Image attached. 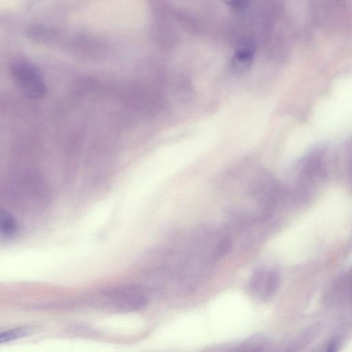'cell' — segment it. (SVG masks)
<instances>
[{"label":"cell","instance_id":"1","mask_svg":"<svg viewBox=\"0 0 352 352\" xmlns=\"http://www.w3.org/2000/svg\"><path fill=\"white\" fill-rule=\"evenodd\" d=\"M243 175L241 186H238V204L235 209L242 217L250 221H263L267 218L280 195V188L276 179L263 170H250ZM237 196V197H238ZM238 204H236V207Z\"/></svg>","mask_w":352,"mask_h":352},{"label":"cell","instance_id":"2","mask_svg":"<svg viewBox=\"0 0 352 352\" xmlns=\"http://www.w3.org/2000/svg\"><path fill=\"white\" fill-rule=\"evenodd\" d=\"M293 173L292 192L294 199L300 201H307L326 177L327 169L322 155L318 153L309 155L300 162Z\"/></svg>","mask_w":352,"mask_h":352},{"label":"cell","instance_id":"3","mask_svg":"<svg viewBox=\"0 0 352 352\" xmlns=\"http://www.w3.org/2000/svg\"><path fill=\"white\" fill-rule=\"evenodd\" d=\"M10 74L17 87L26 97L40 99L46 94V85L38 69L26 60H16L10 65Z\"/></svg>","mask_w":352,"mask_h":352},{"label":"cell","instance_id":"4","mask_svg":"<svg viewBox=\"0 0 352 352\" xmlns=\"http://www.w3.org/2000/svg\"><path fill=\"white\" fill-rule=\"evenodd\" d=\"M280 285V274L273 268L260 267L250 278V288L252 294L262 300H268L277 292Z\"/></svg>","mask_w":352,"mask_h":352},{"label":"cell","instance_id":"5","mask_svg":"<svg viewBox=\"0 0 352 352\" xmlns=\"http://www.w3.org/2000/svg\"><path fill=\"white\" fill-rule=\"evenodd\" d=\"M114 298L116 309L121 312H131L143 309L147 304L146 296L136 287L114 288L107 292Z\"/></svg>","mask_w":352,"mask_h":352},{"label":"cell","instance_id":"6","mask_svg":"<svg viewBox=\"0 0 352 352\" xmlns=\"http://www.w3.org/2000/svg\"><path fill=\"white\" fill-rule=\"evenodd\" d=\"M351 275L345 273L336 279L331 284L326 294V298L330 303H340L347 300L351 296Z\"/></svg>","mask_w":352,"mask_h":352},{"label":"cell","instance_id":"7","mask_svg":"<svg viewBox=\"0 0 352 352\" xmlns=\"http://www.w3.org/2000/svg\"><path fill=\"white\" fill-rule=\"evenodd\" d=\"M254 54V45L249 41L242 42L236 49L231 59L232 69L237 73L247 71L252 65Z\"/></svg>","mask_w":352,"mask_h":352},{"label":"cell","instance_id":"8","mask_svg":"<svg viewBox=\"0 0 352 352\" xmlns=\"http://www.w3.org/2000/svg\"><path fill=\"white\" fill-rule=\"evenodd\" d=\"M19 228L15 217L0 207V234L6 238H12L19 233Z\"/></svg>","mask_w":352,"mask_h":352},{"label":"cell","instance_id":"9","mask_svg":"<svg viewBox=\"0 0 352 352\" xmlns=\"http://www.w3.org/2000/svg\"><path fill=\"white\" fill-rule=\"evenodd\" d=\"M338 351V344L336 342H332L328 346L327 349V352H337Z\"/></svg>","mask_w":352,"mask_h":352},{"label":"cell","instance_id":"10","mask_svg":"<svg viewBox=\"0 0 352 352\" xmlns=\"http://www.w3.org/2000/svg\"><path fill=\"white\" fill-rule=\"evenodd\" d=\"M234 352H261V351H258V349H247L236 351Z\"/></svg>","mask_w":352,"mask_h":352}]
</instances>
